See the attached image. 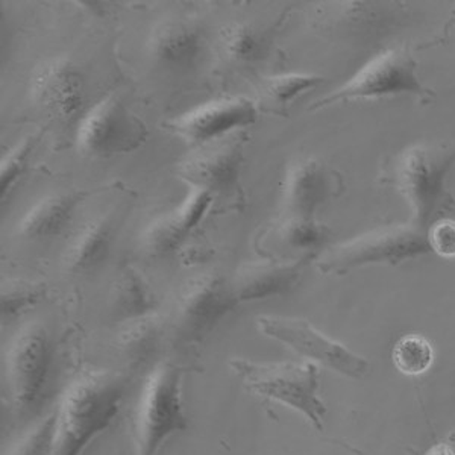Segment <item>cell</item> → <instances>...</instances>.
Instances as JSON below:
<instances>
[{
    "instance_id": "6da1fadb",
    "label": "cell",
    "mask_w": 455,
    "mask_h": 455,
    "mask_svg": "<svg viewBox=\"0 0 455 455\" xmlns=\"http://www.w3.org/2000/svg\"><path fill=\"white\" fill-rule=\"evenodd\" d=\"M455 164V143L420 141L392 156L381 182L394 187L407 202L410 223L427 234L429 228L454 212L455 197L448 175Z\"/></svg>"
},
{
    "instance_id": "7a4b0ae2",
    "label": "cell",
    "mask_w": 455,
    "mask_h": 455,
    "mask_svg": "<svg viewBox=\"0 0 455 455\" xmlns=\"http://www.w3.org/2000/svg\"><path fill=\"white\" fill-rule=\"evenodd\" d=\"M128 379L108 371H87L68 384L58 403L52 455H81L119 413Z\"/></svg>"
},
{
    "instance_id": "3957f363",
    "label": "cell",
    "mask_w": 455,
    "mask_h": 455,
    "mask_svg": "<svg viewBox=\"0 0 455 455\" xmlns=\"http://www.w3.org/2000/svg\"><path fill=\"white\" fill-rule=\"evenodd\" d=\"M229 366L249 392L302 414L323 431L326 405L319 396V366L310 362H254L234 358Z\"/></svg>"
},
{
    "instance_id": "277c9868",
    "label": "cell",
    "mask_w": 455,
    "mask_h": 455,
    "mask_svg": "<svg viewBox=\"0 0 455 455\" xmlns=\"http://www.w3.org/2000/svg\"><path fill=\"white\" fill-rule=\"evenodd\" d=\"M418 70L419 64L409 46L390 47L371 58L347 83L334 93L315 100L308 109L317 111L343 102L375 100L401 94L429 102L435 98V92L420 81Z\"/></svg>"
},
{
    "instance_id": "5b68a950",
    "label": "cell",
    "mask_w": 455,
    "mask_h": 455,
    "mask_svg": "<svg viewBox=\"0 0 455 455\" xmlns=\"http://www.w3.org/2000/svg\"><path fill=\"white\" fill-rule=\"evenodd\" d=\"M431 252L427 234L410 225H383L326 249L317 259L322 274L343 275L373 264L399 266Z\"/></svg>"
},
{
    "instance_id": "8992f818",
    "label": "cell",
    "mask_w": 455,
    "mask_h": 455,
    "mask_svg": "<svg viewBox=\"0 0 455 455\" xmlns=\"http://www.w3.org/2000/svg\"><path fill=\"white\" fill-rule=\"evenodd\" d=\"M182 371L175 363H160L146 379L135 411V455L158 454L172 435L188 427Z\"/></svg>"
},
{
    "instance_id": "52a82bcc",
    "label": "cell",
    "mask_w": 455,
    "mask_h": 455,
    "mask_svg": "<svg viewBox=\"0 0 455 455\" xmlns=\"http://www.w3.org/2000/svg\"><path fill=\"white\" fill-rule=\"evenodd\" d=\"M148 139L145 122L114 93L87 108L75 132L79 154L96 160L135 152Z\"/></svg>"
},
{
    "instance_id": "ba28073f",
    "label": "cell",
    "mask_w": 455,
    "mask_h": 455,
    "mask_svg": "<svg viewBox=\"0 0 455 455\" xmlns=\"http://www.w3.org/2000/svg\"><path fill=\"white\" fill-rule=\"evenodd\" d=\"M231 283L219 274H201L178 290L173 306V331L184 343H199L235 306Z\"/></svg>"
},
{
    "instance_id": "9c48e42d",
    "label": "cell",
    "mask_w": 455,
    "mask_h": 455,
    "mask_svg": "<svg viewBox=\"0 0 455 455\" xmlns=\"http://www.w3.org/2000/svg\"><path fill=\"white\" fill-rule=\"evenodd\" d=\"M257 326L264 336L280 341L302 357L322 363L345 377L362 379L371 371L366 358L325 336L310 322L284 315H263L257 319Z\"/></svg>"
},
{
    "instance_id": "30bf717a",
    "label": "cell",
    "mask_w": 455,
    "mask_h": 455,
    "mask_svg": "<svg viewBox=\"0 0 455 455\" xmlns=\"http://www.w3.org/2000/svg\"><path fill=\"white\" fill-rule=\"evenodd\" d=\"M29 98L40 113L62 126L78 124L87 111L85 79L68 58H49L36 64L29 76Z\"/></svg>"
},
{
    "instance_id": "8fae6325",
    "label": "cell",
    "mask_w": 455,
    "mask_h": 455,
    "mask_svg": "<svg viewBox=\"0 0 455 455\" xmlns=\"http://www.w3.org/2000/svg\"><path fill=\"white\" fill-rule=\"evenodd\" d=\"M52 347L40 323L25 326L6 354V387L11 403L25 413L40 399L51 366Z\"/></svg>"
},
{
    "instance_id": "7c38bea8",
    "label": "cell",
    "mask_w": 455,
    "mask_h": 455,
    "mask_svg": "<svg viewBox=\"0 0 455 455\" xmlns=\"http://www.w3.org/2000/svg\"><path fill=\"white\" fill-rule=\"evenodd\" d=\"M257 120L259 108L254 100L238 96L199 105L175 119L167 120L164 128L190 145L204 146L248 128Z\"/></svg>"
},
{
    "instance_id": "4fadbf2b",
    "label": "cell",
    "mask_w": 455,
    "mask_h": 455,
    "mask_svg": "<svg viewBox=\"0 0 455 455\" xmlns=\"http://www.w3.org/2000/svg\"><path fill=\"white\" fill-rule=\"evenodd\" d=\"M201 148L178 163V176L188 186L212 195L234 190L243 164V137L220 139Z\"/></svg>"
},
{
    "instance_id": "5bb4252c",
    "label": "cell",
    "mask_w": 455,
    "mask_h": 455,
    "mask_svg": "<svg viewBox=\"0 0 455 455\" xmlns=\"http://www.w3.org/2000/svg\"><path fill=\"white\" fill-rule=\"evenodd\" d=\"M340 188V178L322 161H295L285 172L281 187L283 219H315V212Z\"/></svg>"
},
{
    "instance_id": "9a60e30c",
    "label": "cell",
    "mask_w": 455,
    "mask_h": 455,
    "mask_svg": "<svg viewBox=\"0 0 455 455\" xmlns=\"http://www.w3.org/2000/svg\"><path fill=\"white\" fill-rule=\"evenodd\" d=\"M212 199V193L190 186L187 196L178 207L152 220L145 228L141 234V246L146 252L154 257L175 252L207 216Z\"/></svg>"
},
{
    "instance_id": "2e32d148",
    "label": "cell",
    "mask_w": 455,
    "mask_h": 455,
    "mask_svg": "<svg viewBox=\"0 0 455 455\" xmlns=\"http://www.w3.org/2000/svg\"><path fill=\"white\" fill-rule=\"evenodd\" d=\"M146 51L160 68L171 72H187L201 62L205 38L195 23L169 19L152 29Z\"/></svg>"
},
{
    "instance_id": "e0dca14e",
    "label": "cell",
    "mask_w": 455,
    "mask_h": 455,
    "mask_svg": "<svg viewBox=\"0 0 455 455\" xmlns=\"http://www.w3.org/2000/svg\"><path fill=\"white\" fill-rule=\"evenodd\" d=\"M306 261L307 259H300L242 264L231 281L235 302H252L287 295L299 284Z\"/></svg>"
},
{
    "instance_id": "ac0fdd59",
    "label": "cell",
    "mask_w": 455,
    "mask_h": 455,
    "mask_svg": "<svg viewBox=\"0 0 455 455\" xmlns=\"http://www.w3.org/2000/svg\"><path fill=\"white\" fill-rule=\"evenodd\" d=\"M76 195L58 193L36 201L19 222V234L32 242H46L61 237L75 218Z\"/></svg>"
},
{
    "instance_id": "d6986e66",
    "label": "cell",
    "mask_w": 455,
    "mask_h": 455,
    "mask_svg": "<svg viewBox=\"0 0 455 455\" xmlns=\"http://www.w3.org/2000/svg\"><path fill=\"white\" fill-rule=\"evenodd\" d=\"M113 225L108 219L88 220L68 242L62 264L70 274H93L108 259L113 246Z\"/></svg>"
},
{
    "instance_id": "ffe728a7",
    "label": "cell",
    "mask_w": 455,
    "mask_h": 455,
    "mask_svg": "<svg viewBox=\"0 0 455 455\" xmlns=\"http://www.w3.org/2000/svg\"><path fill=\"white\" fill-rule=\"evenodd\" d=\"M109 306L117 319L128 322L152 315L156 300L143 275L132 267H124L114 281Z\"/></svg>"
},
{
    "instance_id": "44dd1931",
    "label": "cell",
    "mask_w": 455,
    "mask_h": 455,
    "mask_svg": "<svg viewBox=\"0 0 455 455\" xmlns=\"http://www.w3.org/2000/svg\"><path fill=\"white\" fill-rule=\"evenodd\" d=\"M163 339V323L156 315L124 322L116 337L120 355L131 366H141L156 355Z\"/></svg>"
},
{
    "instance_id": "7402d4cb",
    "label": "cell",
    "mask_w": 455,
    "mask_h": 455,
    "mask_svg": "<svg viewBox=\"0 0 455 455\" xmlns=\"http://www.w3.org/2000/svg\"><path fill=\"white\" fill-rule=\"evenodd\" d=\"M219 38L225 57L235 64H254L266 51L263 36L246 21H229L220 28Z\"/></svg>"
},
{
    "instance_id": "603a6c76",
    "label": "cell",
    "mask_w": 455,
    "mask_h": 455,
    "mask_svg": "<svg viewBox=\"0 0 455 455\" xmlns=\"http://www.w3.org/2000/svg\"><path fill=\"white\" fill-rule=\"evenodd\" d=\"M323 83V76L313 73H283L263 79L261 96L276 108H285Z\"/></svg>"
},
{
    "instance_id": "cb8c5ba5",
    "label": "cell",
    "mask_w": 455,
    "mask_h": 455,
    "mask_svg": "<svg viewBox=\"0 0 455 455\" xmlns=\"http://www.w3.org/2000/svg\"><path fill=\"white\" fill-rule=\"evenodd\" d=\"M435 362V349L425 337L407 334L394 347V363L399 372L418 377L427 372Z\"/></svg>"
},
{
    "instance_id": "d4e9b609",
    "label": "cell",
    "mask_w": 455,
    "mask_h": 455,
    "mask_svg": "<svg viewBox=\"0 0 455 455\" xmlns=\"http://www.w3.org/2000/svg\"><path fill=\"white\" fill-rule=\"evenodd\" d=\"M280 235L290 248L315 251L326 243L328 229L315 219H283Z\"/></svg>"
},
{
    "instance_id": "484cf974",
    "label": "cell",
    "mask_w": 455,
    "mask_h": 455,
    "mask_svg": "<svg viewBox=\"0 0 455 455\" xmlns=\"http://www.w3.org/2000/svg\"><path fill=\"white\" fill-rule=\"evenodd\" d=\"M46 295L44 284L28 283V281H8L2 289L0 307L2 315L12 319L31 310Z\"/></svg>"
},
{
    "instance_id": "4316f807",
    "label": "cell",
    "mask_w": 455,
    "mask_h": 455,
    "mask_svg": "<svg viewBox=\"0 0 455 455\" xmlns=\"http://www.w3.org/2000/svg\"><path fill=\"white\" fill-rule=\"evenodd\" d=\"M34 137L28 135L23 140L19 141L16 146H12L2 158V166H0V193L2 199L10 195L11 190L14 188L17 181L20 180L21 175L27 171L28 163L31 158V152L34 149Z\"/></svg>"
},
{
    "instance_id": "83f0119b",
    "label": "cell",
    "mask_w": 455,
    "mask_h": 455,
    "mask_svg": "<svg viewBox=\"0 0 455 455\" xmlns=\"http://www.w3.org/2000/svg\"><path fill=\"white\" fill-rule=\"evenodd\" d=\"M57 411L53 410L38 420L27 435H23L11 455H52L55 443Z\"/></svg>"
},
{
    "instance_id": "f1b7e54d",
    "label": "cell",
    "mask_w": 455,
    "mask_h": 455,
    "mask_svg": "<svg viewBox=\"0 0 455 455\" xmlns=\"http://www.w3.org/2000/svg\"><path fill=\"white\" fill-rule=\"evenodd\" d=\"M431 252L442 259H455V222L450 219H442L427 231Z\"/></svg>"
},
{
    "instance_id": "f546056e",
    "label": "cell",
    "mask_w": 455,
    "mask_h": 455,
    "mask_svg": "<svg viewBox=\"0 0 455 455\" xmlns=\"http://www.w3.org/2000/svg\"><path fill=\"white\" fill-rule=\"evenodd\" d=\"M425 455H455V451L448 443H437V445L431 446Z\"/></svg>"
}]
</instances>
